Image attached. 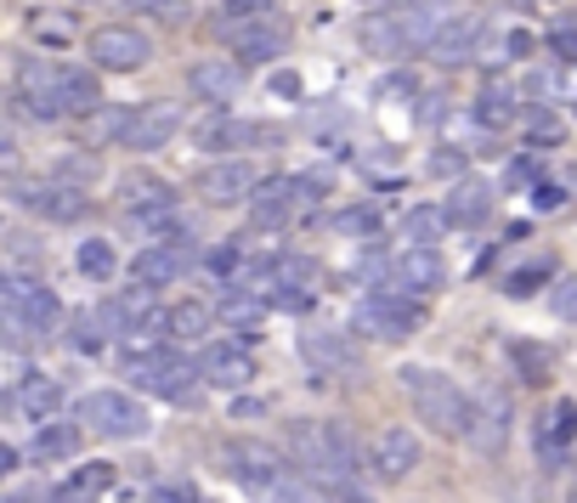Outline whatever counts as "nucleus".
Returning <instances> with one entry per match:
<instances>
[{
  "instance_id": "nucleus-13",
  "label": "nucleus",
  "mask_w": 577,
  "mask_h": 503,
  "mask_svg": "<svg viewBox=\"0 0 577 503\" xmlns=\"http://www.w3.org/2000/svg\"><path fill=\"white\" fill-rule=\"evenodd\" d=\"M442 283H448V266H442L437 249H402V255H391V266H385L379 289H397V294L424 300V294H437Z\"/></svg>"
},
{
  "instance_id": "nucleus-20",
  "label": "nucleus",
  "mask_w": 577,
  "mask_h": 503,
  "mask_svg": "<svg viewBox=\"0 0 577 503\" xmlns=\"http://www.w3.org/2000/svg\"><path fill=\"white\" fill-rule=\"evenodd\" d=\"M295 205H301V176H266L261 187H255V198L244 205V216H250V227H283L288 216H295Z\"/></svg>"
},
{
  "instance_id": "nucleus-42",
  "label": "nucleus",
  "mask_w": 577,
  "mask_h": 503,
  "mask_svg": "<svg viewBox=\"0 0 577 503\" xmlns=\"http://www.w3.org/2000/svg\"><path fill=\"white\" fill-rule=\"evenodd\" d=\"M136 12H148V18H159V23H187V12H192V0H130Z\"/></svg>"
},
{
  "instance_id": "nucleus-10",
  "label": "nucleus",
  "mask_w": 577,
  "mask_h": 503,
  "mask_svg": "<svg viewBox=\"0 0 577 503\" xmlns=\"http://www.w3.org/2000/svg\"><path fill=\"white\" fill-rule=\"evenodd\" d=\"M221 40L232 45L238 63H272L288 52V23L283 18H244V23H221Z\"/></svg>"
},
{
  "instance_id": "nucleus-29",
  "label": "nucleus",
  "mask_w": 577,
  "mask_h": 503,
  "mask_svg": "<svg viewBox=\"0 0 577 503\" xmlns=\"http://www.w3.org/2000/svg\"><path fill=\"white\" fill-rule=\"evenodd\" d=\"M328 436H334V452H340V475H346V481H357L363 470L374 475V452L357 441V430H352L346 419H328Z\"/></svg>"
},
{
  "instance_id": "nucleus-1",
  "label": "nucleus",
  "mask_w": 577,
  "mask_h": 503,
  "mask_svg": "<svg viewBox=\"0 0 577 503\" xmlns=\"http://www.w3.org/2000/svg\"><path fill=\"white\" fill-rule=\"evenodd\" d=\"M408 401H413V413L424 430H437L442 441H464L470 436V390H459L442 368H424V363H408L397 368Z\"/></svg>"
},
{
  "instance_id": "nucleus-50",
  "label": "nucleus",
  "mask_w": 577,
  "mask_h": 503,
  "mask_svg": "<svg viewBox=\"0 0 577 503\" xmlns=\"http://www.w3.org/2000/svg\"><path fill=\"white\" fill-rule=\"evenodd\" d=\"M442 108H448V96H424V103H419V125H437Z\"/></svg>"
},
{
  "instance_id": "nucleus-46",
  "label": "nucleus",
  "mask_w": 577,
  "mask_h": 503,
  "mask_svg": "<svg viewBox=\"0 0 577 503\" xmlns=\"http://www.w3.org/2000/svg\"><path fill=\"white\" fill-rule=\"evenodd\" d=\"M560 205H566V187H555V181H538V187H533V210L555 216Z\"/></svg>"
},
{
  "instance_id": "nucleus-28",
  "label": "nucleus",
  "mask_w": 577,
  "mask_h": 503,
  "mask_svg": "<svg viewBox=\"0 0 577 503\" xmlns=\"http://www.w3.org/2000/svg\"><path fill=\"white\" fill-rule=\"evenodd\" d=\"M266 277H272V289H295V294H317V283H323V266H317L312 255H277V261L266 266Z\"/></svg>"
},
{
  "instance_id": "nucleus-34",
  "label": "nucleus",
  "mask_w": 577,
  "mask_h": 503,
  "mask_svg": "<svg viewBox=\"0 0 577 503\" xmlns=\"http://www.w3.org/2000/svg\"><path fill=\"white\" fill-rule=\"evenodd\" d=\"M74 266H80L91 283H108L114 266H119V261H114V243H108V238H85V243L74 249Z\"/></svg>"
},
{
  "instance_id": "nucleus-40",
  "label": "nucleus",
  "mask_w": 577,
  "mask_h": 503,
  "mask_svg": "<svg viewBox=\"0 0 577 503\" xmlns=\"http://www.w3.org/2000/svg\"><path fill=\"white\" fill-rule=\"evenodd\" d=\"M538 430L549 436V441H577V401H555V413L549 419H538Z\"/></svg>"
},
{
  "instance_id": "nucleus-2",
  "label": "nucleus",
  "mask_w": 577,
  "mask_h": 503,
  "mask_svg": "<svg viewBox=\"0 0 577 503\" xmlns=\"http://www.w3.org/2000/svg\"><path fill=\"white\" fill-rule=\"evenodd\" d=\"M424 328V300L397 294V289H374L368 300H357L352 312V334L374 339V345H402Z\"/></svg>"
},
{
  "instance_id": "nucleus-26",
  "label": "nucleus",
  "mask_w": 577,
  "mask_h": 503,
  "mask_svg": "<svg viewBox=\"0 0 577 503\" xmlns=\"http://www.w3.org/2000/svg\"><path fill=\"white\" fill-rule=\"evenodd\" d=\"M80 441H85V425L52 419V425L34 430V459H40V464H63V459H74V452H80Z\"/></svg>"
},
{
  "instance_id": "nucleus-4",
  "label": "nucleus",
  "mask_w": 577,
  "mask_h": 503,
  "mask_svg": "<svg viewBox=\"0 0 577 503\" xmlns=\"http://www.w3.org/2000/svg\"><path fill=\"white\" fill-rule=\"evenodd\" d=\"M221 464H227V475L244 486L255 503L272 497L288 475H295V470H283V459H277L266 441H227V447H221Z\"/></svg>"
},
{
  "instance_id": "nucleus-52",
  "label": "nucleus",
  "mask_w": 577,
  "mask_h": 503,
  "mask_svg": "<svg viewBox=\"0 0 577 503\" xmlns=\"http://www.w3.org/2000/svg\"><path fill=\"white\" fill-rule=\"evenodd\" d=\"M272 85H277V91H283V96H301V74H288V69H283V74H277V80H272Z\"/></svg>"
},
{
  "instance_id": "nucleus-3",
  "label": "nucleus",
  "mask_w": 577,
  "mask_h": 503,
  "mask_svg": "<svg viewBox=\"0 0 577 503\" xmlns=\"http://www.w3.org/2000/svg\"><path fill=\"white\" fill-rule=\"evenodd\" d=\"M74 413H80V425L91 436H108V441H141L154 430L148 408H141L136 396H125V390H85Z\"/></svg>"
},
{
  "instance_id": "nucleus-18",
  "label": "nucleus",
  "mask_w": 577,
  "mask_h": 503,
  "mask_svg": "<svg viewBox=\"0 0 577 503\" xmlns=\"http://www.w3.org/2000/svg\"><path fill=\"white\" fill-rule=\"evenodd\" d=\"M481 40H487V23H481V12H459L448 18V29L437 34V45H430V63L437 69H470L475 52H481Z\"/></svg>"
},
{
  "instance_id": "nucleus-31",
  "label": "nucleus",
  "mask_w": 577,
  "mask_h": 503,
  "mask_svg": "<svg viewBox=\"0 0 577 503\" xmlns=\"http://www.w3.org/2000/svg\"><path fill=\"white\" fill-rule=\"evenodd\" d=\"M504 350H510V363H515V374H521V385H549V374H555V363H549V350H544L538 339H510Z\"/></svg>"
},
{
  "instance_id": "nucleus-9",
  "label": "nucleus",
  "mask_w": 577,
  "mask_h": 503,
  "mask_svg": "<svg viewBox=\"0 0 577 503\" xmlns=\"http://www.w3.org/2000/svg\"><path fill=\"white\" fill-rule=\"evenodd\" d=\"M288 452H295L301 475H312V481H328V486H346V475H340V452H334V436H328V425L295 419V425H288Z\"/></svg>"
},
{
  "instance_id": "nucleus-47",
  "label": "nucleus",
  "mask_w": 577,
  "mask_h": 503,
  "mask_svg": "<svg viewBox=\"0 0 577 503\" xmlns=\"http://www.w3.org/2000/svg\"><path fill=\"white\" fill-rule=\"evenodd\" d=\"M430 176H464V154L459 147H442V154L430 159Z\"/></svg>"
},
{
  "instance_id": "nucleus-16",
  "label": "nucleus",
  "mask_w": 577,
  "mask_h": 503,
  "mask_svg": "<svg viewBox=\"0 0 577 503\" xmlns=\"http://www.w3.org/2000/svg\"><path fill=\"white\" fill-rule=\"evenodd\" d=\"M187 266H192V243L187 238L148 243V249H136V261H130V283H141V289H170Z\"/></svg>"
},
{
  "instance_id": "nucleus-12",
  "label": "nucleus",
  "mask_w": 577,
  "mask_h": 503,
  "mask_svg": "<svg viewBox=\"0 0 577 503\" xmlns=\"http://www.w3.org/2000/svg\"><path fill=\"white\" fill-rule=\"evenodd\" d=\"M255 187H261V176H255L244 159H216V165L199 170V181H192V192H199L204 205H216V210H227V205H250Z\"/></svg>"
},
{
  "instance_id": "nucleus-41",
  "label": "nucleus",
  "mask_w": 577,
  "mask_h": 503,
  "mask_svg": "<svg viewBox=\"0 0 577 503\" xmlns=\"http://www.w3.org/2000/svg\"><path fill=\"white\" fill-rule=\"evenodd\" d=\"M544 45L560 57V69H577V23H571V18H560V23L549 29V40H544Z\"/></svg>"
},
{
  "instance_id": "nucleus-21",
  "label": "nucleus",
  "mask_w": 577,
  "mask_h": 503,
  "mask_svg": "<svg viewBox=\"0 0 577 503\" xmlns=\"http://www.w3.org/2000/svg\"><path fill=\"white\" fill-rule=\"evenodd\" d=\"M119 205H125V216H154V210H176L181 192L154 170H125L119 176Z\"/></svg>"
},
{
  "instance_id": "nucleus-53",
  "label": "nucleus",
  "mask_w": 577,
  "mask_h": 503,
  "mask_svg": "<svg viewBox=\"0 0 577 503\" xmlns=\"http://www.w3.org/2000/svg\"><path fill=\"white\" fill-rule=\"evenodd\" d=\"M566 503H577V486H571V497H566Z\"/></svg>"
},
{
  "instance_id": "nucleus-35",
  "label": "nucleus",
  "mask_w": 577,
  "mask_h": 503,
  "mask_svg": "<svg viewBox=\"0 0 577 503\" xmlns=\"http://www.w3.org/2000/svg\"><path fill=\"white\" fill-rule=\"evenodd\" d=\"M521 130H526V142H533V147H560L566 142V119L555 108H526Z\"/></svg>"
},
{
  "instance_id": "nucleus-37",
  "label": "nucleus",
  "mask_w": 577,
  "mask_h": 503,
  "mask_svg": "<svg viewBox=\"0 0 577 503\" xmlns=\"http://www.w3.org/2000/svg\"><path fill=\"white\" fill-rule=\"evenodd\" d=\"M363 45L374 57H402V34H397V12L385 18H363Z\"/></svg>"
},
{
  "instance_id": "nucleus-8",
  "label": "nucleus",
  "mask_w": 577,
  "mask_h": 503,
  "mask_svg": "<svg viewBox=\"0 0 577 503\" xmlns=\"http://www.w3.org/2000/svg\"><path fill=\"white\" fill-rule=\"evenodd\" d=\"M91 63L108 69V74H136V69L154 63V40L130 23H103L91 34Z\"/></svg>"
},
{
  "instance_id": "nucleus-51",
  "label": "nucleus",
  "mask_w": 577,
  "mask_h": 503,
  "mask_svg": "<svg viewBox=\"0 0 577 503\" xmlns=\"http://www.w3.org/2000/svg\"><path fill=\"white\" fill-rule=\"evenodd\" d=\"M18 459H23V452L7 441V447H0V475H18Z\"/></svg>"
},
{
  "instance_id": "nucleus-45",
  "label": "nucleus",
  "mask_w": 577,
  "mask_h": 503,
  "mask_svg": "<svg viewBox=\"0 0 577 503\" xmlns=\"http://www.w3.org/2000/svg\"><path fill=\"white\" fill-rule=\"evenodd\" d=\"M74 350H80V357H96V350H103V328H96L91 312L74 323Z\"/></svg>"
},
{
  "instance_id": "nucleus-24",
  "label": "nucleus",
  "mask_w": 577,
  "mask_h": 503,
  "mask_svg": "<svg viewBox=\"0 0 577 503\" xmlns=\"http://www.w3.org/2000/svg\"><path fill=\"white\" fill-rule=\"evenodd\" d=\"M130 119H136V108H130V103H103V108H96L91 119H80V136H85V147L96 154L103 142H125Z\"/></svg>"
},
{
  "instance_id": "nucleus-23",
  "label": "nucleus",
  "mask_w": 577,
  "mask_h": 503,
  "mask_svg": "<svg viewBox=\"0 0 577 503\" xmlns=\"http://www.w3.org/2000/svg\"><path fill=\"white\" fill-rule=\"evenodd\" d=\"M442 210H448L453 227H481V221L493 216V187H487V181H459Z\"/></svg>"
},
{
  "instance_id": "nucleus-33",
  "label": "nucleus",
  "mask_w": 577,
  "mask_h": 503,
  "mask_svg": "<svg viewBox=\"0 0 577 503\" xmlns=\"http://www.w3.org/2000/svg\"><path fill=\"white\" fill-rule=\"evenodd\" d=\"M114 486V464H85V470H74L69 475V486H57L69 503H91V497H103Z\"/></svg>"
},
{
  "instance_id": "nucleus-25",
  "label": "nucleus",
  "mask_w": 577,
  "mask_h": 503,
  "mask_svg": "<svg viewBox=\"0 0 577 503\" xmlns=\"http://www.w3.org/2000/svg\"><path fill=\"white\" fill-rule=\"evenodd\" d=\"M448 210L442 205H413L408 216H402V243L408 249H437L442 238H448Z\"/></svg>"
},
{
  "instance_id": "nucleus-48",
  "label": "nucleus",
  "mask_w": 577,
  "mask_h": 503,
  "mask_svg": "<svg viewBox=\"0 0 577 503\" xmlns=\"http://www.w3.org/2000/svg\"><path fill=\"white\" fill-rule=\"evenodd\" d=\"M238 261H244V255H238V243L210 249V272H216V277H232V272H238Z\"/></svg>"
},
{
  "instance_id": "nucleus-32",
  "label": "nucleus",
  "mask_w": 577,
  "mask_h": 503,
  "mask_svg": "<svg viewBox=\"0 0 577 503\" xmlns=\"http://www.w3.org/2000/svg\"><path fill=\"white\" fill-rule=\"evenodd\" d=\"M96 176H103V159H96V154H85V147L63 154V159H57V170H52V181H63V187H80V192H91V187H96Z\"/></svg>"
},
{
  "instance_id": "nucleus-7",
  "label": "nucleus",
  "mask_w": 577,
  "mask_h": 503,
  "mask_svg": "<svg viewBox=\"0 0 577 503\" xmlns=\"http://www.w3.org/2000/svg\"><path fill=\"white\" fill-rule=\"evenodd\" d=\"M510 390H499V385H481V390H470V447L481 452V459H499L504 452V441H510Z\"/></svg>"
},
{
  "instance_id": "nucleus-49",
  "label": "nucleus",
  "mask_w": 577,
  "mask_h": 503,
  "mask_svg": "<svg viewBox=\"0 0 577 503\" xmlns=\"http://www.w3.org/2000/svg\"><path fill=\"white\" fill-rule=\"evenodd\" d=\"M328 503H374L357 481H346V486H328Z\"/></svg>"
},
{
  "instance_id": "nucleus-15",
  "label": "nucleus",
  "mask_w": 577,
  "mask_h": 503,
  "mask_svg": "<svg viewBox=\"0 0 577 503\" xmlns=\"http://www.w3.org/2000/svg\"><path fill=\"white\" fill-rule=\"evenodd\" d=\"M192 142L204 147V154H244V147H266V142H283V130L272 125H250V119H232V114H216L192 130Z\"/></svg>"
},
{
  "instance_id": "nucleus-14",
  "label": "nucleus",
  "mask_w": 577,
  "mask_h": 503,
  "mask_svg": "<svg viewBox=\"0 0 577 503\" xmlns=\"http://www.w3.org/2000/svg\"><path fill=\"white\" fill-rule=\"evenodd\" d=\"M368 452H374V481H385V486H397L419 470V436L408 425H385L368 441Z\"/></svg>"
},
{
  "instance_id": "nucleus-11",
  "label": "nucleus",
  "mask_w": 577,
  "mask_h": 503,
  "mask_svg": "<svg viewBox=\"0 0 577 503\" xmlns=\"http://www.w3.org/2000/svg\"><path fill=\"white\" fill-rule=\"evenodd\" d=\"M301 357L317 368L312 385H323V379H352L363 368L352 334H340V328H312V334H301Z\"/></svg>"
},
{
  "instance_id": "nucleus-38",
  "label": "nucleus",
  "mask_w": 577,
  "mask_h": 503,
  "mask_svg": "<svg viewBox=\"0 0 577 503\" xmlns=\"http://www.w3.org/2000/svg\"><path fill=\"white\" fill-rule=\"evenodd\" d=\"M210 306H199V300H181V306H170V339H199L210 328Z\"/></svg>"
},
{
  "instance_id": "nucleus-39",
  "label": "nucleus",
  "mask_w": 577,
  "mask_h": 503,
  "mask_svg": "<svg viewBox=\"0 0 577 503\" xmlns=\"http://www.w3.org/2000/svg\"><path fill=\"white\" fill-rule=\"evenodd\" d=\"M334 232H346V238H368V243H374V232H379V210H374V205H352V210L334 216Z\"/></svg>"
},
{
  "instance_id": "nucleus-27",
  "label": "nucleus",
  "mask_w": 577,
  "mask_h": 503,
  "mask_svg": "<svg viewBox=\"0 0 577 503\" xmlns=\"http://www.w3.org/2000/svg\"><path fill=\"white\" fill-rule=\"evenodd\" d=\"M12 401H18V408H23L34 425H52V419H57V408H63V385H57V379H45V374H34V379H29Z\"/></svg>"
},
{
  "instance_id": "nucleus-5",
  "label": "nucleus",
  "mask_w": 577,
  "mask_h": 503,
  "mask_svg": "<svg viewBox=\"0 0 577 503\" xmlns=\"http://www.w3.org/2000/svg\"><path fill=\"white\" fill-rule=\"evenodd\" d=\"M7 198H12L18 210H29V216H40V221H63V227L91 210V192L63 187V181H29V176H12V181H7Z\"/></svg>"
},
{
  "instance_id": "nucleus-17",
  "label": "nucleus",
  "mask_w": 577,
  "mask_h": 503,
  "mask_svg": "<svg viewBox=\"0 0 577 503\" xmlns=\"http://www.w3.org/2000/svg\"><path fill=\"white\" fill-rule=\"evenodd\" d=\"M199 374L210 390H244L255 379V357H250V345H238V339H216L199 350Z\"/></svg>"
},
{
  "instance_id": "nucleus-43",
  "label": "nucleus",
  "mask_w": 577,
  "mask_h": 503,
  "mask_svg": "<svg viewBox=\"0 0 577 503\" xmlns=\"http://www.w3.org/2000/svg\"><path fill=\"white\" fill-rule=\"evenodd\" d=\"M549 312H555L560 323H577V277H560V283L549 289Z\"/></svg>"
},
{
  "instance_id": "nucleus-6",
  "label": "nucleus",
  "mask_w": 577,
  "mask_h": 503,
  "mask_svg": "<svg viewBox=\"0 0 577 503\" xmlns=\"http://www.w3.org/2000/svg\"><path fill=\"white\" fill-rule=\"evenodd\" d=\"M0 312H18L34 334H52V323L63 317V300L34 272H7L0 277Z\"/></svg>"
},
{
  "instance_id": "nucleus-36",
  "label": "nucleus",
  "mask_w": 577,
  "mask_h": 503,
  "mask_svg": "<svg viewBox=\"0 0 577 503\" xmlns=\"http://www.w3.org/2000/svg\"><path fill=\"white\" fill-rule=\"evenodd\" d=\"M549 283H560V277H555V261L544 255V261H533V266L510 272V277H504V294H510V300H533V294L549 289Z\"/></svg>"
},
{
  "instance_id": "nucleus-22",
  "label": "nucleus",
  "mask_w": 577,
  "mask_h": 503,
  "mask_svg": "<svg viewBox=\"0 0 577 503\" xmlns=\"http://www.w3.org/2000/svg\"><path fill=\"white\" fill-rule=\"evenodd\" d=\"M187 85H192V96H204V103L227 108L232 96H238V85H244V69H238V63H192L187 69Z\"/></svg>"
},
{
  "instance_id": "nucleus-44",
  "label": "nucleus",
  "mask_w": 577,
  "mask_h": 503,
  "mask_svg": "<svg viewBox=\"0 0 577 503\" xmlns=\"http://www.w3.org/2000/svg\"><path fill=\"white\" fill-rule=\"evenodd\" d=\"M272 0H221V23H244V18H266Z\"/></svg>"
},
{
  "instance_id": "nucleus-19",
  "label": "nucleus",
  "mask_w": 577,
  "mask_h": 503,
  "mask_svg": "<svg viewBox=\"0 0 577 503\" xmlns=\"http://www.w3.org/2000/svg\"><path fill=\"white\" fill-rule=\"evenodd\" d=\"M181 119H187L181 103H141L119 147H125V154H154V147H165V142L181 130Z\"/></svg>"
},
{
  "instance_id": "nucleus-30",
  "label": "nucleus",
  "mask_w": 577,
  "mask_h": 503,
  "mask_svg": "<svg viewBox=\"0 0 577 503\" xmlns=\"http://www.w3.org/2000/svg\"><path fill=\"white\" fill-rule=\"evenodd\" d=\"M521 114H515V91L510 85H487L475 96V125L481 130H510Z\"/></svg>"
}]
</instances>
